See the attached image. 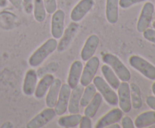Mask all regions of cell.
<instances>
[{
	"label": "cell",
	"mask_w": 155,
	"mask_h": 128,
	"mask_svg": "<svg viewBox=\"0 0 155 128\" xmlns=\"http://www.w3.org/2000/svg\"><path fill=\"white\" fill-rule=\"evenodd\" d=\"M58 41L54 38H50L45 41L31 54L28 60L30 66L32 67H37L40 66L46 60L47 57L56 51Z\"/></svg>",
	"instance_id": "6da1fadb"
},
{
	"label": "cell",
	"mask_w": 155,
	"mask_h": 128,
	"mask_svg": "<svg viewBox=\"0 0 155 128\" xmlns=\"http://www.w3.org/2000/svg\"><path fill=\"white\" fill-rule=\"evenodd\" d=\"M102 61L108 65L121 81L128 82L131 79V73L126 65L115 54L106 53L102 56Z\"/></svg>",
	"instance_id": "7a4b0ae2"
},
{
	"label": "cell",
	"mask_w": 155,
	"mask_h": 128,
	"mask_svg": "<svg viewBox=\"0 0 155 128\" xmlns=\"http://www.w3.org/2000/svg\"><path fill=\"white\" fill-rule=\"evenodd\" d=\"M92 82L98 93L102 96L103 99L108 105L111 106H117L118 105L117 93L102 77L95 75Z\"/></svg>",
	"instance_id": "3957f363"
},
{
	"label": "cell",
	"mask_w": 155,
	"mask_h": 128,
	"mask_svg": "<svg viewBox=\"0 0 155 128\" xmlns=\"http://www.w3.org/2000/svg\"><path fill=\"white\" fill-rule=\"evenodd\" d=\"M129 63L145 78L155 80V66L143 57L139 55H132L129 58Z\"/></svg>",
	"instance_id": "277c9868"
},
{
	"label": "cell",
	"mask_w": 155,
	"mask_h": 128,
	"mask_svg": "<svg viewBox=\"0 0 155 128\" xmlns=\"http://www.w3.org/2000/svg\"><path fill=\"white\" fill-rule=\"evenodd\" d=\"M99 66L100 60L96 56H93L89 60H88L85 66H83L80 84L83 87H86L91 84L96 75Z\"/></svg>",
	"instance_id": "5b68a950"
},
{
	"label": "cell",
	"mask_w": 155,
	"mask_h": 128,
	"mask_svg": "<svg viewBox=\"0 0 155 128\" xmlns=\"http://www.w3.org/2000/svg\"><path fill=\"white\" fill-rule=\"evenodd\" d=\"M79 28H80V26H79L78 23L77 22L72 21L68 24V27L64 31L63 35L59 39H60L59 42H58V46L57 49H56L58 52L62 53L69 48L70 45L74 41V38L78 33Z\"/></svg>",
	"instance_id": "8992f818"
},
{
	"label": "cell",
	"mask_w": 155,
	"mask_h": 128,
	"mask_svg": "<svg viewBox=\"0 0 155 128\" xmlns=\"http://www.w3.org/2000/svg\"><path fill=\"white\" fill-rule=\"evenodd\" d=\"M154 5L151 2H147L142 7L140 15L138 19L136 29L139 33H143L145 30L149 28L153 19L154 12Z\"/></svg>",
	"instance_id": "52a82bcc"
},
{
	"label": "cell",
	"mask_w": 155,
	"mask_h": 128,
	"mask_svg": "<svg viewBox=\"0 0 155 128\" xmlns=\"http://www.w3.org/2000/svg\"><path fill=\"white\" fill-rule=\"evenodd\" d=\"M56 114L54 108L47 107L46 108L42 110L41 112L36 114L34 117L31 119L27 123V128H40L49 123L51 120L55 117Z\"/></svg>",
	"instance_id": "ba28073f"
},
{
	"label": "cell",
	"mask_w": 155,
	"mask_h": 128,
	"mask_svg": "<svg viewBox=\"0 0 155 128\" xmlns=\"http://www.w3.org/2000/svg\"><path fill=\"white\" fill-rule=\"evenodd\" d=\"M118 105L124 113H128L132 110L131 96L130 84L127 81H122L117 88Z\"/></svg>",
	"instance_id": "9c48e42d"
},
{
	"label": "cell",
	"mask_w": 155,
	"mask_h": 128,
	"mask_svg": "<svg viewBox=\"0 0 155 128\" xmlns=\"http://www.w3.org/2000/svg\"><path fill=\"white\" fill-rule=\"evenodd\" d=\"M65 13L61 9H57L52 14L51 20V33L53 38L59 39L64 31Z\"/></svg>",
	"instance_id": "30bf717a"
},
{
	"label": "cell",
	"mask_w": 155,
	"mask_h": 128,
	"mask_svg": "<svg viewBox=\"0 0 155 128\" xmlns=\"http://www.w3.org/2000/svg\"><path fill=\"white\" fill-rule=\"evenodd\" d=\"M71 93V88L67 84H62L61 87L60 92H59L58 98L57 102L54 107L56 114L61 116L68 111V103H69L70 96Z\"/></svg>",
	"instance_id": "8fae6325"
},
{
	"label": "cell",
	"mask_w": 155,
	"mask_h": 128,
	"mask_svg": "<svg viewBox=\"0 0 155 128\" xmlns=\"http://www.w3.org/2000/svg\"><path fill=\"white\" fill-rule=\"evenodd\" d=\"M95 5L94 0H80L74 7L71 13V19L74 22H80Z\"/></svg>",
	"instance_id": "7c38bea8"
},
{
	"label": "cell",
	"mask_w": 155,
	"mask_h": 128,
	"mask_svg": "<svg viewBox=\"0 0 155 128\" xmlns=\"http://www.w3.org/2000/svg\"><path fill=\"white\" fill-rule=\"evenodd\" d=\"M99 43L100 39L97 35H90L85 42L81 52H80V57H81L82 60L86 62L91 57H93L98 45H99Z\"/></svg>",
	"instance_id": "4fadbf2b"
},
{
	"label": "cell",
	"mask_w": 155,
	"mask_h": 128,
	"mask_svg": "<svg viewBox=\"0 0 155 128\" xmlns=\"http://www.w3.org/2000/svg\"><path fill=\"white\" fill-rule=\"evenodd\" d=\"M124 111L120 108H114L103 115L95 124L96 128L108 127L113 123H118L123 117Z\"/></svg>",
	"instance_id": "5bb4252c"
},
{
	"label": "cell",
	"mask_w": 155,
	"mask_h": 128,
	"mask_svg": "<svg viewBox=\"0 0 155 128\" xmlns=\"http://www.w3.org/2000/svg\"><path fill=\"white\" fill-rule=\"evenodd\" d=\"M38 82V75L35 69H30L27 70L24 76L23 83V93L26 96H33L36 90Z\"/></svg>",
	"instance_id": "9a60e30c"
},
{
	"label": "cell",
	"mask_w": 155,
	"mask_h": 128,
	"mask_svg": "<svg viewBox=\"0 0 155 128\" xmlns=\"http://www.w3.org/2000/svg\"><path fill=\"white\" fill-rule=\"evenodd\" d=\"M84 87L81 84H78L76 87L71 89V93L68 107V111H69L70 114H76L80 112V99Z\"/></svg>",
	"instance_id": "2e32d148"
},
{
	"label": "cell",
	"mask_w": 155,
	"mask_h": 128,
	"mask_svg": "<svg viewBox=\"0 0 155 128\" xmlns=\"http://www.w3.org/2000/svg\"><path fill=\"white\" fill-rule=\"evenodd\" d=\"M83 69V64L80 60H75L71 64L68 77V84L71 89L76 87L80 84Z\"/></svg>",
	"instance_id": "e0dca14e"
},
{
	"label": "cell",
	"mask_w": 155,
	"mask_h": 128,
	"mask_svg": "<svg viewBox=\"0 0 155 128\" xmlns=\"http://www.w3.org/2000/svg\"><path fill=\"white\" fill-rule=\"evenodd\" d=\"M54 80V76L52 74H46L40 78V80L38 81L36 84V90L33 94L35 97L38 99H41L45 97Z\"/></svg>",
	"instance_id": "ac0fdd59"
},
{
	"label": "cell",
	"mask_w": 155,
	"mask_h": 128,
	"mask_svg": "<svg viewBox=\"0 0 155 128\" xmlns=\"http://www.w3.org/2000/svg\"><path fill=\"white\" fill-rule=\"evenodd\" d=\"M62 82L59 78H54V81L51 84V87L48 89L46 93L45 97V104L48 107L54 108L57 102L58 98L59 92H60Z\"/></svg>",
	"instance_id": "d6986e66"
},
{
	"label": "cell",
	"mask_w": 155,
	"mask_h": 128,
	"mask_svg": "<svg viewBox=\"0 0 155 128\" xmlns=\"http://www.w3.org/2000/svg\"><path fill=\"white\" fill-rule=\"evenodd\" d=\"M105 16L109 23H117L119 19V0H106Z\"/></svg>",
	"instance_id": "ffe728a7"
},
{
	"label": "cell",
	"mask_w": 155,
	"mask_h": 128,
	"mask_svg": "<svg viewBox=\"0 0 155 128\" xmlns=\"http://www.w3.org/2000/svg\"><path fill=\"white\" fill-rule=\"evenodd\" d=\"M155 123V111H145L139 114L134 121L135 127H150Z\"/></svg>",
	"instance_id": "44dd1931"
},
{
	"label": "cell",
	"mask_w": 155,
	"mask_h": 128,
	"mask_svg": "<svg viewBox=\"0 0 155 128\" xmlns=\"http://www.w3.org/2000/svg\"><path fill=\"white\" fill-rule=\"evenodd\" d=\"M101 72L104 76V79L107 82V84L114 89V90H117L120 84V80L117 77V75L115 74L113 69L108 66V65L104 63L101 66Z\"/></svg>",
	"instance_id": "7402d4cb"
},
{
	"label": "cell",
	"mask_w": 155,
	"mask_h": 128,
	"mask_svg": "<svg viewBox=\"0 0 155 128\" xmlns=\"http://www.w3.org/2000/svg\"><path fill=\"white\" fill-rule=\"evenodd\" d=\"M103 97L99 93H95L93 99L89 102L87 105L85 107L84 115L88 116L90 118H92L95 116V114L98 112L100 106L102 104Z\"/></svg>",
	"instance_id": "603a6c76"
},
{
	"label": "cell",
	"mask_w": 155,
	"mask_h": 128,
	"mask_svg": "<svg viewBox=\"0 0 155 128\" xmlns=\"http://www.w3.org/2000/svg\"><path fill=\"white\" fill-rule=\"evenodd\" d=\"M82 115L80 113H76V114H70L68 115L61 116L59 117L58 120V123L61 127L65 128H72L76 127L79 126L80 119Z\"/></svg>",
	"instance_id": "cb8c5ba5"
},
{
	"label": "cell",
	"mask_w": 155,
	"mask_h": 128,
	"mask_svg": "<svg viewBox=\"0 0 155 128\" xmlns=\"http://www.w3.org/2000/svg\"><path fill=\"white\" fill-rule=\"evenodd\" d=\"M130 96H131L132 108L135 109H139L142 106V98L141 89L138 84L131 83L130 84Z\"/></svg>",
	"instance_id": "d4e9b609"
},
{
	"label": "cell",
	"mask_w": 155,
	"mask_h": 128,
	"mask_svg": "<svg viewBox=\"0 0 155 128\" xmlns=\"http://www.w3.org/2000/svg\"><path fill=\"white\" fill-rule=\"evenodd\" d=\"M33 16L37 22H43L46 17V9L42 0H34L33 4Z\"/></svg>",
	"instance_id": "484cf974"
},
{
	"label": "cell",
	"mask_w": 155,
	"mask_h": 128,
	"mask_svg": "<svg viewBox=\"0 0 155 128\" xmlns=\"http://www.w3.org/2000/svg\"><path fill=\"white\" fill-rule=\"evenodd\" d=\"M97 93V90L93 84H89V85L84 87L83 94H82L81 99H80V106L86 107L89 104V102L93 99L95 93Z\"/></svg>",
	"instance_id": "4316f807"
},
{
	"label": "cell",
	"mask_w": 155,
	"mask_h": 128,
	"mask_svg": "<svg viewBox=\"0 0 155 128\" xmlns=\"http://www.w3.org/2000/svg\"><path fill=\"white\" fill-rule=\"evenodd\" d=\"M59 69V65L57 62H51V63H48L45 66H42V67L39 68L37 71H36V74H37L38 77L42 78L43 75H46V74H52L57 72Z\"/></svg>",
	"instance_id": "83f0119b"
},
{
	"label": "cell",
	"mask_w": 155,
	"mask_h": 128,
	"mask_svg": "<svg viewBox=\"0 0 155 128\" xmlns=\"http://www.w3.org/2000/svg\"><path fill=\"white\" fill-rule=\"evenodd\" d=\"M45 5L46 12L49 14H52L57 10V1L56 0H42Z\"/></svg>",
	"instance_id": "f1b7e54d"
},
{
	"label": "cell",
	"mask_w": 155,
	"mask_h": 128,
	"mask_svg": "<svg viewBox=\"0 0 155 128\" xmlns=\"http://www.w3.org/2000/svg\"><path fill=\"white\" fill-rule=\"evenodd\" d=\"M145 1L146 0H119V6L124 9H127L134 5Z\"/></svg>",
	"instance_id": "f546056e"
},
{
	"label": "cell",
	"mask_w": 155,
	"mask_h": 128,
	"mask_svg": "<svg viewBox=\"0 0 155 128\" xmlns=\"http://www.w3.org/2000/svg\"><path fill=\"white\" fill-rule=\"evenodd\" d=\"M143 36L148 42L155 44V30L148 28L143 32Z\"/></svg>",
	"instance_id": "4dcf8cb0"
},
{
	"label": "cell",
	"mask_w": 155,
	"mask_h": 128,
	"mask_svg": "<svg viewBox=\"0 0 155 128\" xmlns=\"http://www.w3.org/2000/svg\"><path fill=\"white\" fill-rule=\"evenodd\" d=\"M79 127L80 128H92V120L88 116H82L80 119V123H79Z\"/></svg>",
	"instance_id": "1f68e13d"
},
{
	"label": "cell",
	"mask_w": 155,
	"mask_h": 128,
	"mask_svg": "<svg viewBox=\"0 0 155 128\" xmlns=\"http://www.w3.org/2000/svg\"><path fill=\"white\" fill-rule=\"evenodd\" d=\"M121 126L123 128H134L135 124L130 116H125L121 118Z\"/></svg>",
	"instance_id": "d6a6232c"
},
{
	"label": "cell",
	"mask_w": 155,
	"mask_h": 128,
	"mask_svg": "<svg viewBox=\"0 0 155 128\" xmlns=\"http://www.w3.org/2000/svg\"><path fill=\"white\" fill-rule=\"evenodd\" d=\"M33 4H34V0H23L24 10L27 14H30L33 12Z\"/></svg>",
	"instance_id": "836d02e7"
},
{
	"label": "cell",
	"mask_w": 155,
	"mask_h": 128,
	"mask_svg": "<svg viewBox=\"0 0 155 128\" xmlns=\"http://www.w3.org/2000/svg\"><path fill=\"white\" fill-rule=\"evenodd\" d=\"M146 104L151 108L152 110L155 111V96H148L146 97Z\"/></svg>",
	"instance_id": "e575fe53"
},
{
	"label": "cell",
	"mask_w": 155,
	"mask_h": 128,
	"mask_svg": "<svg viewBox=\"0 0 155 128\" xmlns=\"http://www.w3.org/2000/svg\"><path fill=\"white\" fill-rule=\"evenodd\" d=\"M8 1L10 2V3L14 7L16 8L18 10H22L24 8V6H23V0H8Z\"/></svg>",
	"instance_id": "d590c367"
},
{
	"label": "cell",
	"mask_w": 155,
	"mask_h": 128,
	"mask_svg": "<svg viewBox=\"0 0 155 128\" xmlns=\"http://www.w3.org/2000/svg\"><path fill=\"white\" fill-rule=\"evenodd\" d=\"M8 5V0H0V8L6 7Z\"/></svg>",
	"instance_id": "8d00e7d4"
},
{
	"label": "cell",
	"mask_w": 155,
	"mask_h": 128,
	"mask_svg": "<svg viewBox=\"0 0 155 128\" xmlns=\"http://www.w3.org/2000/svg\"><path fill=\"white\" fill-rule=\"evenodd\" d=\"M108 127H110V128H120V124H118L117 123H113V124L110 125Z\"/></svg>",
	"instance_id": "74e56055"
},
{
	"label": "cell",
	"mask_w": 155,
	"mask_h": 128,
	"mask_svg": "<svg viewBox=\"0 0 155 128\" xmlns=\"http://www.w3.org/2000/svg\"><path fill=\"white\" fill-rule=\"evenodd\" d=\"M154 81H155V80H154ZM151 90H152L153 94H154L155 96V81L154 83H153L152 86H151Z\"/></svg>",
	"instance_id": "f35d334b"
},
{
	"label": "cell",
	"mask_w": 155,
	"mask_h": 128,
	"mask_svg": "<svg viewBox=\"0 0 155 128\" xmlns=\"http://www.w3.org/2000/svg\"><path fill=\"white\" fill-rule=\"evenodd\" d=\"M152 27H153V29H154L155 30V20L152 23Z\"/></svg>",
	"instance_id": "ab89813d"
},
{
	"label": "cell",
	"mask_w": 155,
	"mask_h": 128,
	"mask_svg": "<svg viewBox=\"0 0 155 128\" xmlns=\"http://www.w3.org/2000/svg\"><path fill=\"white\" fill-rule=\"evenodd\" d=\"M150 128H155V123H154V124L151 125V126H150Z\"/></svg>",
	"instance_id": "60d3db41"
},
{
	"label": "cell",
	"mask_w": 155,
	"mask_h": 128,
	"mask_svg": "<svg viewBox=\"0 0 155 128\" xmlns=\"http://www.w3.org/2000/svg\"><path fill=\"white\" fill-rule=\"evenodd\" d=\"M154 9H155V5H154Z\"/></svg>",
	"instance_id": "b9f144b4"
}]
</instances>
